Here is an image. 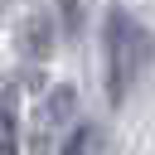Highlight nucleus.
<instances>
[{
	"label": "nucleus",
	"mask_w": 155,
	"mask_h": 155,
	"mask_svg": "<svg viewBox=\"0 0 155 155\" xmlns=\"http://www.w3.org/2000/svg\"><path fill=\"white\" fill-rule=\"evenodd\" d=\"M150 63V34L131 10H107L102 15V92L111 107H121L131 97V87L140 82Z\"/></svg>",
	"instance_id": "nucleus-1"
},
{
	"label": "nucleus",
	"mask_w": 155,
	"mask_h": 155,
	"mask_svg": "<svg viewBox=\"0 0 155 155\" xmlns=\"http://www.w3.org/2000/svg\"><path fill=\"white\" fill-rule=\"evenodd\" d=\"M73 107H78V87H73V82H58V87L39 102V116H34V126H29V150H53V145L68 136Z\"/></svg>",
	"instance_id": "nucleus-2"
},
{
	"label": "nucleus",
	"mask_w": 155,
	"mask_h": 155,
	"mask_svg": "<svg viewBox=\"0 0 155 155\" xmlns=\"http://www.w3.org/2000/svg\"><path fill=\"white\" fill-rule=\"evenodd\" d=\"M24 136H19V87H0V155H19Z\"/></svg>",
	"instance_id": "nucleus-3"
},
{
	"label": "nucleus",
	"mask_w": 155,
	"mask_h": 155,
	"mask_svg": "<svg viewBox=\"0 0 155 155\" xmlns=\"http://www.w3.org/2000/svg\"><path fill=\"white\" fill-rule=\"evenodd\" d=\"M102 126L97 121H78V126H68V136L53 145V155H102Z\"/></svg>",
	"instance_id": "nucleus-4"
},
{
	"label": "nucleus",
	"mask_w": 155,
	"mask_h": 155,
	"mask_svg": "<svg viewBox=\"0 0 155 155\" xmlns=\"http://www.w3.org/2000/svg\"><path fill=\"white\" fill-rule=\"evenodd\" d=\"M48 48H53L48 19H44V15H29V19L19 24V53H24V58H34V63H44V58H48Z\"/></svg>",
	"instance_id": "nucleus-5"
}]
</instances>
